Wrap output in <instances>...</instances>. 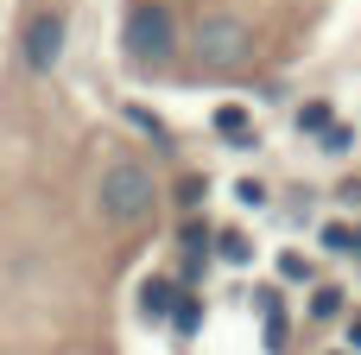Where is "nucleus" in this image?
Returning <instances> with one entry per match:
<instances>
[{
  "label": "nucleus",
  "instance_id": "obj_11",
  "mask_svg": "<svg viewBox=\"0 0 361 355\" xmlns=\"http://www.w3.org/2000/svg\"><path fill=\"white\" fill-rule=\"evenodd\" d=\"M279 279H286V286H311L317 273H311V260H305V254H279Z\"/></svg>",
  "mask_w": 361,
  "mask_h": 355
},
{
  "label": "nucleus",
  "instance_id": "obj_16",
  "mask_svg": "<svg viewBox=\"0 0 361 355\" xmlns=\"http://www.w3.org/2000/svg\"><path fill=\"white\" fill-rule=\"evenodd\" d=\"M178 203H190V210H197V203H203V178H184V184H178Z\"/></svg>",
  "mask_w": 361,
  "mask_h": 355
},
{
  "label": "nucleus",
  "instance_id": "obj_2",
  "mask_svg": "<svg viewBox=\"0 0 361 355\" xmlns=\"http://www.w3.org/2000/svg\"><path fill=\"white\" fill-rule=\"evenodd\" d=\"M121 44H127L133 64H165V57L178 51V19H171V6H165V0H133Z\"/></svg>",
  "mask_w": 361,
  "mask_h": 355
},
{
  "label": "nucleus",
  "instance_id": "obj_7",
  "mask_svg": "<svg viewBox=\"0 0 361 355\" xmlns=\"http://www.w3.org/2000/svg\"><path fill=\"white\" fill-rule=\"evenodd\" d=\"M216 254H222L228 267H247V260H254V241H247L241 229H222V235H216Z\"/></svg>",
  "mask_w": 361,
  "mask_h": 355
},
{
  "label": "nucleus",
  "instance_id": "obj_4",
  "mask_svg": "<svg viewBox=\"0 0 361 355\" xmlns=\"http://www.w3.org/2000/svg\"><path fill=\"white\" fill-rule=\"evenodd\" d=\"M57 57H63V13H38V19L25 25V70L51 76Z\"/></svg>",
  "mask_w": 361,
  "mask_h": 355
},
{
  "label": "nucleus",
  "instance_id": "obj_9",
  "mask_svg": "<svg viewBox=\"0 0 361 355\" xmlns=\"http://www.w3.org/2000/svg\"><path fill=\"white\" fill-rule=\"evenodd\" d=\"M324 127H330V102H305L298 108V133H317L324 140Z\"/></svg>",
  "mask_w": 361,
  "mask_h": 355
},
{
  "label": "nucleus",
  "instance_id": "obj_18",
  "mask_svg": "<svg viewBox=\"0 0 361 355\" xmlns=\"http://www.w3.org/2000/svg\"><path fill=\"white\" fill-rule=\"evenodd\" d=\"M355 254H361V222H355Z\"/></svg>",
  "mask_w": 361,
  "mask_h": 355
},
{
  "label": "nucleus",
  "instance_id": "obj_14",
  "mask_svg": "<svg viewBox=\"0 0 361 355\" xmlns=\"http://www.w3.org/2000/svg\"><path fill=\"white\" fill-rule=\"evenodd\" d=\"M171 324H178V330H197V324H203V311H197V299H178V311H171Z\"/></svg>",
  "mask_w": 361,
  "mask_h": 355
},
{
  "label": "nucleus",
  "instance_id": "obj_5",
  "mask_svg": "<svg viewBox=\"0 0 361 355\" xmlns=\"http://www.w3.org/2000/svg\"><path fill=\"white\" fill-rule=\"evenodd\" d=\"M216 133H222L228 146H260V133H254V114H247L241 102H222V108H216Z\"/></svg>",
  "mask_w": 361,
  "mask_h": 355
},
{
  "label": "nucleus",
  "instance_id": "obj_15",
  "mask_svg": "<svg viewBox=\"0 0 361 355\" xmlns=\"http://www.w3.org/2000/svg\"><path fill=\"white\" fill-rule=\"evenodd\" d=\"M203 241H209V222H184V248L203 254Z\"/></svg>",
  "mask_w": 361,
  "mask_h": 355
},
{
  "label": "nucleus",
  "instance_id": "obj_3",
  "mask_svg": "<svg viewBox=\"0 0 361 355\" xmlns=\"http://www.w3.org/2000/svg\"><path fill=\"white\" fill-rule=\"evenodd\" d=\"M190 51H197V64H203V70H241V64H247V51H254V32H247L235 13H209V19H197Z\"/></svg>",
  "mask_w": 361,
  "mask_h": 355
},
{
  "label": "nucleus",
  "instance_id": "obj_10",
  "mask_svg": "<svg viewBox=\"0 0 361 355\" xmlns=\"http://www.w3.org/2000/svg\"><path fill=\"white\" fill-rule=\"evenodd\" d=\"M324 248L330 254H355V222H324Z\"/></svg>",
  "mask_w": 361,
  "mask_h": 355
},
{
  "label": "nucleus",
  "instance_id": "obj_6",
  "mask_svg": "<svg viewBox=\"0 0 361 355\" xmlns=\"http://www.w3.org/2000/svg\"><path fill=\"white\" fill-rule=\"evenodd\" d=\"M140 311H146L152 324L171 318V311H178V286H171V279H146V286H140Z\"/></svg>",
  "mask_w": 361,
  "mask_h": 355
},
{
  "label": "nucleus",
  "instance_id": "obj_13",
  "mask_svg": "<svg viewBox=\"0 0 361 355\" xmlns=\"http://www.w3.org/2000/svg\"><path fill=\"white\" fill-rule=\"evenodd\" d=\"M235 197H241L247 210H260V203H267V184H260V178H241V184H235Z\"/></svg>",
  "mask_w": 361,
  "mask_h": 355
},
{
  "label": "nucleus",
  "instance_id": "obj_8",
  "mask_svg": "<svg viewBox=\"0 0 361 355\" xmlns=\"http://www.w3.org/2000/svg\"><path fill=\"white\" fill-rule=\"evenodd\" d=\"M311 318H317V324L343 318V286H317V292H311Z\"/></svg>",
  "mask_w": 361,
  "mask_h": 355
},
{
  "label": "nucleus",
  "instance_id": "obj_17",
  "mask_svg": "<svg viewBox=\"0 0 361 355\" xmlns=\"http://www.w3.org/2000/svg\"><path fill=\"white\" fill-rule=\"evenodd\" d=\"M349 349H361V318H349Z\"/></svg>",
  "mask_w": 361,
  "mask_h": 355
},
{
  "label": "nucleus",
  "instance_id": "obj_12",
  "mask_svg": "<svg viewBox=\"0 0 361 355\" xmlns=\"http://www.w3.org/2000/svg\"><path fill=\"white\" fill-rule=\"evenodd\" d=\"M349 146H355V127H336V121H330V127H324V152H349Z\"/></svg>",
  "mask_w": 361,
  "mask_h": 355
},
{
  "label": "nucleus",
  "instance_id": "obj_19",
  "mask_svg": "<svg viewBox=\"0 0 361 355\" xmlns=\"http://www.w3.org/2000/svg\"><path fill=\"white\" fill-rule=\"evenodd\" d=\"M343 355H349V349H343Z\"/></svg>",
  "mask_w": 361,
  "mask_h": 355
},
{
  "label": "nucleus",
  "instance_id": "obj_1",
  "mask_svg": "<svg viewBox=\"0 0 361 355\" xmlns=\"http://www.w3.org/2000/svg\"><path fill=\"white\" fill-rule=\"evenodd\" d=\"M95 210L108 229H140L152 210H159V184L140 159H108L102 178H95Z\"/></svg>",
  "mask_w": 361,
  "mask_h": 355
}]
</instances>
